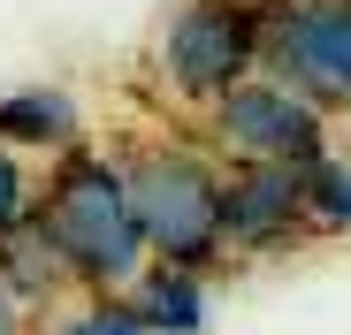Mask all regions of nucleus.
<instances>
[{"label":"nucleus","instance_id":"nucleus-1","mask_svg":"<svg viewBox=\"0 0 351 335\" xmlns=\"http://www.w3.org/2000/svg\"><path fill=\"white\" fill-rule=\"evenodd\" d=\"M31 229H38V244L53 252V267H62V282L77 297H123L153 267V252L138 237V213H130L123 160L92 152V145H77L46 168Z\"/></svg>","mask_w":351,"mask_h":335},{"label":"nucleus","instance_id":"nucleus-2","mask_svg":"<svg viewBox=\"0 0 351 335\" xmlns=\"http://www.w3.org/2000/svg\"><path fill=\"white\" fill-rule=\"evenodd\" d=\"M123 160V183H130V213H138V237L153 252V267H191L206 274L221 259V160L199 145H130L114 152Z\"/></svg>","mask_w":351,"mask_h":335},{"label":"nucleus","instance_id":"nucleus-3","mask_svg":"<svg viewBox=\"0 0 351 335\" xmlns=\"http://www.w3.org/2000/svg\"><path fill=\"white\" fill-rule=\"evenodd\" d=\"M275 16H282V0H184L153 46V77L176 99L214 107L229 84L260 77Z\"/></svg>","mask_w":351,"mask_h":335},{"label":"nucleus","instance_id":"nucleus-4","mask_svg":"<svg viewBox=\"0 0 351 335\" xmlns=\"http://www.w3.org/2000/svg\"><path fill=\"white\" fill-rule=\"evenodd\" d=\"M206 137L221 160H275V168H321L328 160V115L306 107L290 84H275L267 69L229 84L206 107Z\"/></svg>","mask_w":351,"mask_h":335},{"label":"nucleus","instance_id":"nucleus-5","mask_svg":"<svg viewBox=\"0 0 351 335\" xmlns=\"http://www.w3.org/2000/svg\"><path fill=\"white\" fill-rule=\"evenodd\" d=\"M260 69L321 115L351 107V0H282Z\"/></svg>","mask_w":351,"mask_h":335},{"label":"nucleus","instance_id":"nucleus-6","mask_svg":"<svg viewBox=\"0 0 351 335\" xmlns=\"http://www.w3.org/2000/svg\"><path fill=\"white\" fill-rule=\"evenodd\" d=\"M306 176L275 160H221V259L229 252H282L306 229Z\"/></svg>","mask_w":351,"mask_h":335},{"label":"nucleus","instance_id":"nucleus-7","mask_svg":"<svg viewBox=\"0 0 351 335\" xmlns=\"http://www.w3.org/2000/svg\"><path fill=\"white\" fill-rule=\"evenodd\" d=\"M0 145L62 160L84 145V107L62 84H16V92H0Z\"/></svg>","mask_w":351,"mask_h":335},{"label":"nucleus","instance_id":"nucleus-8","mask_svg":"<svg viewBox=\"0 0 351 335\" xmlns=\"http://www.w3.org/2000/svg\"><path fill=\"white\" fill-rule=\"evenodd\" d=\"M123 297L145 320V335H199L206 327V274H191V267H145Z\"/></svg>","mask_w":351,"mask_h":335},{"label":"nucleus","instance_id":"nucleus-9","mask_svg":"<svg viewBox=\"0 0 351 335\" xmlns=\"http://www.w3.org/2000/svg\"><path fill=\"white\" fill-rule=\"evenodd\" d=\"M306 229H351V168L321 160L306 176Z\"/></svg>","mask_w":351,"mask_h":335},{"label":"nucleus","instance_id":"nucleus-10","mask_svg":"<svg viewBox=\"0 0 351 335\" xmlns=\"http://www.w3.org/2000/svg\"><path fill=\"white\" fill-rule=\"evenodd\" d=\"M46 335H145V320L130 312V297H77Z\"/></svg>","mask_w":351,"mask_h":335},{"label":"nucleus","instance_id":"nucleus-11","mask_svg":"<svg viewBox=\"0 0 351 335\" xmlns=\"http://www.w3.org/2000/svg\"><path fill=\"white\" fill-rule=\"evenodd\" d=\"M31 206H38V176H31V160L0 145V237L31 229Z\"/></svg>","mask_w":351,"mask_h":335},{"label":"nucleus","instance_id":"nucleus-12","mask_svg":"<svg viewBox=\"0 0 351 335\" xmlns=\"http://www.w3.org/2000/svg\"><path fill=\"white\" fill-rule=\"evenodd\" d=\"M0 335H31V305H23L8 282H0Z\"/></svg>","mask_w":351,"mask_h":335}]
</instances>
